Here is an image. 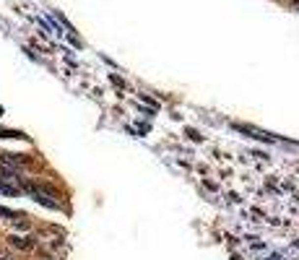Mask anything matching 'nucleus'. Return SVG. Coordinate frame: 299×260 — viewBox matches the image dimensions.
<instances>
[{
	"instance_id": "6",
	"label": "nucleus",
	"mask_w": 299,
	"mask_h": 260,
	"mask_svg": "<svg viewBox=\"0 0 299 260\" xmlns=\"http://www.w3.org/2000/svg\"><path fill=\"white\" fill-rule=\"evenodd\" d=\"M3 260H8V258H3Z\"/></svg>"
},
{
	"instance_id": "3",
	"label": "nucleus",
	"mask_w": 299,
	"mask_h": 260,
	"mask_svg": "<svg viewBox=\"0 0 299 260\" xmlns=\"http://www.w3.org/2000/svg\"><path fill=\"white\" fill-rule=\"evenodd\" d=\"M0 162H3V164H16V166L26 164V159H21V156H16V154H3V156H0Z\"/></svg>"
},
{
	"instance_id": "4",
	"label": "nucleus",
	"mask_w": 299,
	"mask_h": 260,
	"mask_svg": "<svg viewBox=\"0 0 299 260\" xmlns=\"http://www.w3.org/2000/svg\"><path fill=\"white\" fill-rule=\"evenodd\" d=\"M0 216H16V213H13V211H8V208H3V206H0Z\"/></svg>"
},
{
	"instance_id": "2",
	"label": "nucleus",
	"mask_w": 299,
	"mask_h": 260,
	"mask_svg": "<svg viewBox=\"0 0 299 260\" xmlns=\"http://www.w3.org/2000/svg\"><path fill=\"white\" fill-rule=\"evenodd\" d=\"M13 247H19V250H31L34 247V239H26V237H11L8 239Z\"/></svg>"
},
{
	"instance_id": "1",
	"label": "nucleus",
	"mask_w": 299,
	"mask_h": 260,
	"mask_svg": "<svg viewBox=\"0 0 299 260\" xmlns=\"http://www.w3.org/2000/svg\"><path fill=\"white\" fill-rule=\"evenodd\" d=\"M21 193V188L19 185H13V180H0V195H19Z\"/></svg>"
},
{
	"instance_id": "5",
	"label": "nucleus",
	"mask_w": 299,
	"mask_h": 260,
	"mask_svg": "<svg viewBox=\"0 0 299 260\" xmlns=\"http://www.w3.org/2000/svg\"><path fill=\"white\" fill-rule=\"evenodd\" d=\"M294 3H299V0H294Z\"/></svg>"
}]
</instances>
